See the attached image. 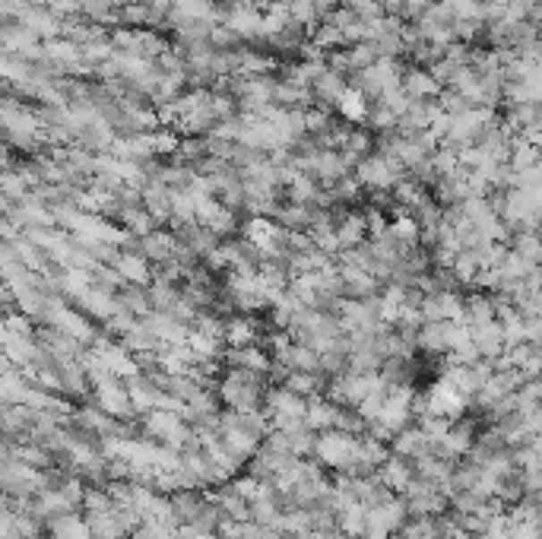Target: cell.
Returning a JSON list of instances; mask_svg holds the SVG:
<instances>
[{"mask_svg": "<svg viewBox=\"0 0 542 539\" xmlns=\"http://www.w3.org/2000/svg\"><path fill=\"white\" fill-rule=\"evenodd\" d=\"M390 235H394L396 245L403 248V251H416V248L425 241L422 225H419L416 216L406 210H396L394 216H390Z\"/></svg>", "mask_w": 542, "mask_h": 539, "instance_id": "17", "label": "cell"}, {"mask_svg": "<svg viewBox=\"0 0 542 539\" xmlns=\"http://www.w3.org/2000/svg\"><path fill=\"white\" fill-rule=\"evenodd\" d=\"M86 524H89L92 536L96 539H124L131 536V526H127V520L121 518L118 508H108V511H92L86 514Z\"/></svg>", "mask_w": 542, "mask_h": 539, "instance_id": "15", "label": "cell"}, {"mask_svg": "<svg viewBox=\"0 0 542 539\" xmlns=\"http://www.w3.org/2000/svg\"><path fill=\"white\" fill-rule=\"evenodd\" d=\"M403 71H406V67L396 61V57H381L375 67L361 71L359 77L352 80V86H359V89L368 96L371 105H375V102H381L387 92H394V89H400V86H403Z\"/></svg>", "mask_w": 542, "mask_h": 539, "instance_id": "3", "label": "cell"}, {"mask_svg": "<svg viewBox=\"0 0 542 539\" xmlns=\"http://www.w3.org/2000/svg\"><path fill=\"white\" fill-rule=\"evenodd\" d=\"M365 124H368V131L377 133V137H387V133L400 131V118H396L387 105H381V102H375V105H371L368 121H365Z\"/></svg>", "mask_w": 542, "mask_h": 539, "instance_id": "29", "label": "cell"}, {"mask_svg": "<svg viewBox=\"0 0 542 539\" xmlns=\"http://www.w3.org/2000/svg\"><path fill=\"white\" fill-rule=\"evenodd\" d=\"M225 368H241V372H254V375H270L273 368V356L264 343L254 346H241V350H225Z\"/></svg>", "mask_w": 542, "mask_h": 539, "instance_id": "8", "label": "cell"}, {"mask_svg": "<svg viewBox=\"0 0 542 539\" xmlns=\"http://www.w3.org/2000/svg\"><path fill=\"white\" fill-rule=\"evenodd\" d=\"M410 520V508H406L403 495H394L390 501L368 508V530H384V533H400Z\"/></svg>", "mask_w": 542, "mask_h": 539, "instance_id": "6", "label": "cell"}, {"mask_svg": "<svg viewBox=\"0 0 542 539\" xmlns=\"http://www.w3.org/2000/svg\"><path fill=\"white\" fill-rule=\"evenodd\" d=\"M403 89L410 98L416 102H435L441 96V80L431 73V67H419V63H410L403 71Z\"/></svg>", "mask_w": 542, "mask_h": 539, "instance_id": "7", "label": "cell"}, {"mask_svg": "<svg viewBox=\"0 0 542 539\" xmlns=\"http://www.w3.org/2000/svg\"><path fill=\"white\" fill-rule=\"evenodd\" d=\"M355 178H359V184L365 190L377 194V190H394L396 181L406 178V168L390 159V156H384L381 149H375V153L365 156V159L355 165Z\"/></svg>", "mask_w": 542, "mask_h": 539, "instance_id": "2", "label": "cell"}, {"mask_svg": "<svg viewBox=\"0 0 542 539\" xmlns=\"http://www.w3.org/2000/svg\"><path fill=\"white\" fill-rule=\"evenodd\" d=\"M355 444H359V438H355V434H349V432H340V428L320 432L318 444H314V460H318L324 469L343 473V469L355 460Z\"/></svg>", "mask_w": 542, "mask_h": 539, "instance_id": "4", "label": "cell"}, {"mask_svg": "<svg viewBox=\"0 0 542 539\" xmlns=\"http://www.w3.org/2000/svg\"><path fill=\"white\" fill-rule=\"evenodd\" d=\"M147 324L153 327V333L159 336L162 346H184L191 336V324L178 321V317L165 315V311H153L147 315Z\"/></svg>", "mask_w": 542, "mask_h": 539, "instance_id": "14", "label": "cell"}, {"mask_svg": "<svg viewBox=\"0 0 542 539\" xmlns=\"http://www.w3.org/2000/svg\"><path fill=\"white\" fill-rule=\"evenodd\" d=\"M311 539H352L340 530V526H327V530H311Z\"/></svg>", "mask_w": 542, "mask_h": 539, "instance_id": "31", "label": "cell"}, {"mask_svg": "<svg viewBox=\"0 0 542 539\" xmlns=\"http://www.w3.org/2000/svg\"><path fill=\"white\" fill-rule=\"evenodd\" d=\"M48 536L51 539H96L86 524V514L83 511H67V514H57V518L48 520Z\"/></svg>", "mask_w": 542, "mask_h": 539, "instance_id": "18", "label": "cell"}, {"mask_svg": "<svg viewBox=\"0 0 542 539\" xmlns=\"http://www.w3.org/2000/svg\"><path fill=\"white\" fill-rule=\"evenodd\" d=\"M127 391H131L137 416H147V413H153V409H159V400H162V393H165L159 384H156L153 375H147V372H140L137 378L127 381Z\"/></svg>", "mask_w": 542, "mask_h": 539, "instance_id": "12", "label": "cell"}, {"mask_svg": "<svg viewBox=\"0 0 542 539\" xmlns=\"http://www.w3.org/2000/svg\"><path fill=\"white\" fill-rule=\"evenodd\" d=\"M178 539H223L216 530H200V526L181 524L178 526Z\"/></svg>", "mask_w": 542, "mask_h": 539, "instance_id": "30", "label": "cell"}, {"mask_svg": "<svg viewBox=\"0 0 542 539\" xmlns=\"http://www.w3.org/2000/svg\"><path fill=\"white\" fill-rule=\"evenodd\" d=\"M121 343H124L127 350L133 352V356H140V352H156V350H162L159 336L153 333V327L147 324V317H137V321H133V327L127 330L124 336H121Z\"/></svg>", "mask_w": 542, "mask_h": 539, "instance_id": "24", "label": "cell"}, {"mask_svg": "<svg viewBox=\"0 0 542 539\" xmlns=\"http://www.w3.org/2000/svg\"><path fill=\"white\" fill-rule=\"evenodd\" d=\"M118 305L121 311L133 317H147L153 315V295H149V286H137V282H127L118 292Z\"/></svg>", "mask_w": 542, "mask_h": 539, "instance_id": "23", "label": "cell"}, {"mask_svg": "<svg viewBox=\"0 0 542 539\" xmlns=\"http://www.w3.org/2000/svg\"><path fill=\"white\" fill-rule=\"evenodd\" d=\"M340 403H334V400L324 393V397H311L308 400V425L314 428V432H330V428H336V419H340Z\"/></svg>", "mask_w": 542, "mask_h": 539, "instance_id": "20", "label": "cell"}, {"mask_svg": "<svg viewBox=\"0 0 542 539\" xmlns=\"http://www.w3.org/2000/svg\"><path fill=\"white\" fill-rule=\"evenodd\" d=\"M279 365H285V368H292V372H314V375H324V372H320V352H318V350H311V346H305V343H295V346H292V352H289V358H285V362H279Z\"/></svg>", "mask_w": 542, "mask_h": 539, "instance_id": "27", "label": "cell"}, {"mask_svg": "<svg viewBox=\"0 0 542 539\" xmlns=\"http://www.w3.org/2000/svg\"><path fill=\"white\" fill-rule=\"evenodd\" d=\"M349 77H343V73H336V71H330V63H327V71L320 73L318 77V83L311 86V92H314V105L318 108H336V102L343 98V92L349 89Z\"/></svg>", "mask_w": 542, "mask_h": 539, "instance_id": "13", "label": "cell"}, {"mask_svg": "<svg viewBox=\"0 0 542 539\" xmlns=\"http://www.w3.org/2000/svg\"><path fill=\"white\" fill-rule=\"evenodd\" d=\"M431 444H435V442H428V434H425L422 428H419L416 422H412V425H406L403 432H396V434H394V442H390V451H394V454H400V457H410V460H416V457L428 454Z\"/></svg>", "mask_w": 542, "mask_h": 539, "instance_id": "19", "label": "cell"}, {"mask_svg": "<svg viewBox=\"0 0 542 539\" xmlns=\"http://www.w3.org/2000/svg\"><path fill=\"white\" fill-rule=\"evenodd\" d=\"M124 539H140V536H137V533H131V536H124Z\"/></svg>", "mask_w": 542, "mask_h": 539, "instance_id": "34", "label": "cell"}, {"mask_svg": "<svg viewBox=\"0 0 542 539\" xmlns=\"http://www.w3.org/2000/svg\"><path fill=\"white\" fill-rule=\"evenodd\" d=\"M336 235H340L343 251H352V248L365 245V241H368L365 213L352 210V206H340V210H336Z\"/></svg>", "mask_w": 542, "mask_h": 539, "instance_id": "10", "label": "cell"}, {"mask_svg": "<svg viewBox=\"0 0 542 539\" xmlns=\"http://www.w3.org/2000/svg\"><path fill=\"white\" fill-rule=\"evenodd\" d=\"M80 4V16L96 26H118V4L114 0H77Z\"/></svg>", "mask_w": 542, "mask_h": 539, "instance_id": "26", "label": "cell"}, {"mask_svg": "<svg viewBox=\"0 0 542 539\" xmlns=\"http://www.w3.org/2000/svg\"><path fill=\"white\" fill-rule=\"evenodd\" d=\"M140 254L149 260L153 266L159 264H168V260H174L181 254V241L178 235H174L172 229H156L153 235H147V239H140Z\"/></svg>", "mask_w": 542, "mask_h": 539, "instance_id": "9", "label": "cell"}, {"mask_svg": "<svg viewBox=\"0 0 542 539\" xmlns=\"http://www.w3.org/2000/svg\"><path fill=\"white\" fill-rule=\"evenodd\" d=\"M336 112L346 118V124H361V121H368L371 102H368V96L359 89V86H349V89L343 92L340 102H336Z\"/></svg>", "mask_w": 542, "mask_h": 539, "instance_id": "25", "label": "cell"}, {"mask_svg": "<svg viewBox=\"0 0 542 539\" xmlns=\"http://www.w3.org/2000/svg\"><path fill=\"white\" fill-rule=\"evenodd\" d=\"M377 476H381V483L387 485L390 492H396V495H403L406 489H410V483L416 479V463L410 460V457H400L390 451L387 460L377 467Z\"/></svg>", "mask_w": 542, "mask_h": 539, "instance_id": "11", "label": "cell"}, {"mask_svg": "<svg viewBox=\"0 0 542 539\" xmlns=\"http://www.w3.org/2000/svg\"><path fill=\"white\" fill-rule=\"evenodd\" d=\"M114 223H118L121 229L131 235V239H147V235H153V232L159 229V219H156L143 204H140V206H124V210L114 216Z\"/></svg>", "mask_w": 542, "mask_h": 539, "instance_id": "16", "label": "cell"}, {"mask_svg": "<svg viewBox=\"0 0 542 539\" xmlns=\"http://www.w3.org/2000/svg\"><path fill=\"white\" fill-rule=\"evenodd\" d=\"M336 526H340L346 536L352 539H361L368 533V508L361 501H352V504H343L336 508Z\"/></svg>", "mask_w": 542, "mask_h": 539, "instance_id": "22", "label": "cell"}, {"mask_svg": "<svg viewBox=\"0 0 542 539\" xmlns=\"http://www.w3.org/2000/svg\"><path fill=\"white\" fill-rule=\"evenodd\" d=\"M213 495V501L219 504V511H223V518H232V520H250V501L244 495H238L235 489H232V483L219 485V489L209 492Z\"/></svg>", "mask_w": 542, "mask_h": 539, "instance_id": "21", "label": "cell"}, {"mask_svg": "<svg viewBox=\"0 0 542 539\" xmlns=\"http://www.w3.org/2000/svg\"><path fill=\"white\" fill-rule=\"evenodd\" d=\"M289 539H311V533H292Z\"/></svg>", "mask_w": 542, "mask_h": 539, "instance_id": "33", "label": "cell"}, {"mask_svg": "<svg viewBox=\"0 0 542 539\" xmlns=\"http://www.w3.org/2000/svg\"><path fill=\"white\" fill-rule=\"evenodd\" d=\"M264 324L258 321V315H235L225 317V350H241V346H254V343H264Z\"/></svg>", "mask_w": 542, "mask_h": 539, "instance_id": "5", "label": "cell"}, {"mask_svg": "<svg viewBox=\"0 0 542 539\" xmlns=\"http://www.w3.org/2000/svg\"><path fill=\"white\" fill-rule=\"evenodd\" d=\"M529 448H533L536 454L542 457V432H536V434H533V442H529Z\"/></svg>", "mask_w": 542, "mask_h": 539, "instance_id": "32", "label": "cell"}, {"mask_svg": "<svg viewBox=\"0 0 542 539\" xmlns=\"http://www.w3.org/2000/svg\"><path fill=\"white\" fill-rule=\"evenodd\" d=\"M264 409L270 413L273 428H279V432H292V428L305 425L308 397H299V393H292L283 384H273L270 391H267Z\"/></svg>", "mask_w": 542, "mask_h": 539, "instance_id": "1", "label": "cell"}, {"mask_svg": "<svg viewBox=\"0 0 542 539\" xmlns=\"http://www.w3.org/2000/svg\"><path fill=\"white\" fill-rule=\"evenodd\" d=\"M311 42L318 45L320 51H327V55H334V51H340V48H349L343 29H336L334 22H320V26L311 32Z\"/></svg>", "mask_w": 542, "mask_h": 539, "instance_id": "28", "label": "cell"}]
</instances>
